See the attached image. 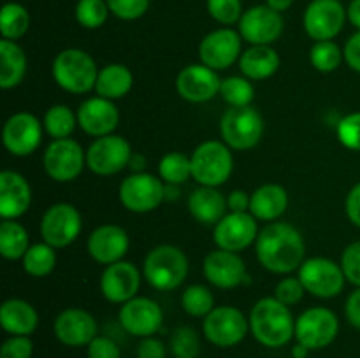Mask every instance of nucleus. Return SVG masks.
Wrapping results in <instances>:
<instances>
[{
  "label": "nucleus",
  "instance_id": "nucleus-1",
  "mask_svg": "<svg viewBox=\"0 0 360 358\" xmlns=\"http://www.w3.org/2000/svg\"><path fill=\"white\" fill-rule=\"evenodd\" d=\"M255 251L264 269L274 274H290L304 262L306 244L301 232L292 225L274 221L260 230Z\"/></svg>",
  "mask_w": 360,
  "mask_h": 358
},
{
  "label": "nucleus",
  "instance_id": "nucleus-2",
  "mask_svg": "<svg viewBox=\"0 0 360 358\" xmlns=\"http://www.w3.org/2000/svg\"><path fill=\"white\" fill-rule=\"evenodd\" d=\"M250 330L262 346L281 347L295 337V319L287 304L264 297L250 311Z\"/></svg>",
  "mask_w": 360,
  "mask_h": 358
},
{
  "label": "nucleus",
  "instance_id": "nucleus-3",
  "mask_svg": "<svg viewBox=\"0 0 360 358\" xmlns=\"http://www.w3.org/2000/svg\"><path fill=\"white\" fill-rule=\"evenodd\" d=\"M51 74L60 88L70 93L81 95L95 90L98 69L95 65V60L86 51L69 48L55 56Z\"/></svg>",
  "mask_w": 360,
  "mask_h": 358
},
{
  "label": "nucleus",
  "instance_id": "nucleus-4",
  "mask_svg": "<svg viewBox=\"0 0 360 358\" xmlns=\"http://www.w3.org/2000/svg\"><path fill=\"white\" fill-rule=\"evenodd\" d=\"M143 272L157 290H176L188 276V258L178 246L160 244L146 255Z\"/></svg>",
  "mask_w": 360,
  "mask_h": 358
},
{
  "label": "nucleus",
  "instance_id": "nucleus-5",
  "mask_svg": "<svg viewBox=\"0 0 360 358\" xmlns=\"http://www.w3.org/2000/svg\"><path fill=\"white\" fill-rule=\"evenodd\" d=\"M190 160H192V178L200 186L217 188L224 185L231 178L234 168L231 147L220 140H206L197 146Z\"/></svg>",
  "mask_w": 360,
  "mask_h": 358
},
{
  "label": "nucleus",
  "instance_id": "nucleus-6",
  "mask_svg": "<svg viewBox=\"0 0 360 358\" xmlns=\"http://www.w3.org/2000/svg\"><path fill=\"white\" fill-rule=\"evenodd\" d=\"M220 133L224 142L232 150H252L264 135V119L252 105L229 107L220 119Z\"/></svg>",
  "mask_w": 360,
  "mask_h": 358
},
{
  "label": "nucleus",
  "instance_id": "nucleus-7",
  "mask_svg": "<svg viewBox=\"0 0 360 358\" xmlns=\"http://www.w3.org/2000/svg\"><path fill=\"white\" fill-rule=\"evenodd\" d=\"M250 330V319L232 305H218L204 318L202 332L211 344L232 347L241 343Z\"/></svg>",
  "mask_w": 360,
  "mask_h": 358
},
{
  "label": "nucleus",
  "instance_id": "nucleus-8",
  "mask_svg": "<svg viewBox=\"0 0 360 358\" xmlns=\"http://www.w3.org/2000/svg\"><path fill=\"white\" fill-rule=\"evenodd\" d=\"M165 200L162 179L146 172H134L120 185V202L127 211L143 214L155 211Z\"/></svg>",
  "mask_w": 360,
  "mask_h": 358
},
{
  "label": "nucleus",
  "instance_id": "nucleus-9",
  "mask_svg": "<svg viewBox=\"0 0 360 358\" xmlns=\"http://www.w3.org/2000/svg\"><path fill=\"white\" fill-rule=\"evenodd\" d=\"M81 214L72 204L58 202L46 209L41 220V235L55 249L67 248L81 234Z\"/></svg>",
  "mask_w": 360,
  "mask_h": 358
},
{
  "label": "nucleus",
  "instance_id": "nucleus-10",
  "mask_svg": "<svg viewBox=\"0 0 360 358\" xmlns=\"http://www.w3.org/2000/svg\"><path fill=\"white\" fill-rule=\"evenodd\" d=\"M340 332L338 316L327 307H309L295 319V339L308 350H323Z\"/></svg>",
  "mask_w": 360,
  "mask_h": 358
},
{
  "label": "nucleus",
  "instance_id": "nucleus-11",
  "mask_svg": "<svg viewBox=\"0 0 360 358\" xmlns=\"http://www.w3.org/2000/svg\"><path fill=\"white\" fill-rule=\"evenodd\" d=\"M86 164V153L79 142L74 139H55L44 151L42 165L53 181L69 183L74 181L83 172Z\"/></svg>",
  "mask_w": 360,
  "mask_h": 358
},
{
  "label": "nucleus",
  "instance_id": "nucleus-12",
  "mask_svg": "<svg viewBox=\"0 0 360 358\" xmlns=\"http://www.w3.org/2000/svg\"><path fill=\"white\" fill-rule=\"evenodd\" d=\"M299 279L306 291L320 298H330L341 293L345 286V272L334 260L315 256L302 262L299 267Z\"/></svg>",
  "mask_w": 360,
  "mask_h": 358
},
{
  "label": "nucleus",
  "instance_id": "nucleus-13",
  "mask_svg": "<svg viewBox=\"0 0 360 358\" xmlns=\"http://www.w3.org/2000/svg\"><path fill=\"white\" fill-rule=\"evenodd\" d=\"M132 147L122 135L97 137L86 150V165L94 174L112 175L130 164Z\"/></svg>",
  "mask_w": 360,
  "mask_h": 358
},
{
  "label": "nucleus",
  "instance_id": "nucleus-14",
  "mask_svg": "<svg viewBox=\"0 0 360 358\" xmlns=\"http://www.w3.org/2000/svg\"><path fill=\"white\" fill-rule=\"evenodd\" d=\"M347 9L340 0H313L304 11L302 25L315 42L333 41L345 27Z\"/></svg>",
  "mask_w": 360,
  "mask_h": 358
},
{
  "label": "nucleus",
  "instance_id": "nucleus-15",
  "mask_svg": "<svg viewBox=\"0 0 360 358\" xmlns=\"http://www.w3.org/2000/svg\"><path fill=\"white\" fill-rule=\"evenodd\" d=\"M120 325L134 337H151L160 330L164 312L160 305L148 297H134L118 312Z\"/></svg>",
  "mask_w": 360,
  "mask_h": 358
},
{
  "label": "nucleus",
  "instance_id": "nucleus-16",
  "mask_svg": "<svg viewBox=\"0 0 360 358\" xmlns=\"http://www.w3.org/2000/svg\"><path fill=\"white\" fill-rule=\"evenodd\" d=\"M257 218L252 213H229L214 225V244L220 249L239 253L259 237Z\"/></svg>",
  "mask_w": 360,
  "mask_h": 358
},
{
  "label": "nucleus",
  "instance_id": "nucleus-17",
  "mask_svg": "<svg viewBox=\"0 0 360 358\" xmlns=\"http://www.w3.org/2000/svg\"><path fill=\"white\" fill-rule=\"evenodd\" d=\"M283 32L281 13L269 6H255L245 11L239 20V34L246 42L253 46H269L280 39Z\"/></svg>",
  "mask_w": 360,
  "mask_h": 358
},
{
  "label": "nucleus",
  "instance_id": "nucleus-18",
  "mask_svg": "<svg viewBox=\"0 0 360 358\" xmlns=\"http://www.w3.org/2000/svg\"><path fill=\"white\" fill-rule=\"evenodd\" d=\"M4 146L14 157H28L39 147L42 139V125L30 112H16L9 116L2 132Z\"/></svg>",
  "mask_w": 360,
  "mask_h": 358
},
{
  "label": "nucleus",
  "instance_id": "nucleus-19",
  "mask_svg": "<svg viewBox=\"0 0 360 358\" xmlns=\"http://www.w3.org/2000/svg\"><path fill=\"white\" fill-rule=\"evenodd\" d=\"M241 34L232 28H218L200 41V62L213 70L229 69L241 53Z\"/></svg>",
  "mask_w": 360,
  "mask_h": 358
},
{
  "label": "nucleus",
  "instance_id": "nucleus-20",
  "mask_svg": "<svg viewBox=\"0 0 360 358\" xmlns=\"http://www.w3.org/2000/svg\"><path fill=\"white\" fill-rule=\"evenodd\" d=\"M202 270L206 279L210 281L213 286L224 288H236L241 283H246V265L243 262L241 256L234 251H227V249H214V251L207 253L204 258Z\"/></svg>",
  "mask_w": 360,
  "mask_h": 358
},
{
  "label": "nucleus",
  "instance_id": "nucleus-21",
  "mask_svg": "<svg viewBox=\"0 0 360 358\" xmlns=\"http://www.w3.org/2000/svg\"><path fill=\"white\" fill-rule=\"evenodd\" d=\"M221 79L217 70L210 69L204 63H192L185 67L176 77V90L179 97L188 102H207L220 93Z\"/></svg>",
  "mask_w": 360,
  "mask_h": 358
},
{
  "label": "nucleus",
  "instance_id": "nucleus-22",
  "mask_svg": "<svg viewBox=\"0 0 360 358\" xmlns=\"http://www.w3.org/2000/svg\"><path fill=\"white\" fill-rule=\"evenodd\" d=\"M141 286V272L134 263L120 260L105 267L101 277V291L105 300L112 304H125L134 298Z\"/></svg>",
  "mask_w": 360,
  "mask_h": 358
},
{
  "label": "nucleus",
  "instance_id": "nucleus-23",
  "mask_svg": "<svg viewBox=\"0 0 360 358\" xmlns=\"http://www.w3.org/2000/svg\"><path fill=\"white\" fill-rule=\"evenodd\" d=\"M56 339L70 347L88 346L97 337V321L88 311L70 307L60 312L53 323Z\"/></svg>",
  "mask_w": 360,
  "mask_h": 358
},
{
  "label": "nucleus",
  "instance_id": "nucleus-24",
  "mask_svg": "<svg viewBox=\"0 0 360 358\" xmlns=\"http://www.w3.org/2000/svg\"><path fill=\"white\" fill-rule=\"evenodd\" d=\"M129 234L120 225H101L91 232L86 242L91 258L105 267L123 260L129 251Z\"/></svg>",
  "mask_w": 360,
  "mask_h": 358
},
{
  "label": "nucleus",
  "instance_id": "nucleus-25",
  "mask_svg": "<svg viewBox=\"0 0 360 358\" xmlns=\"http://www.w3.org/2000/svg\"><path fill=\"white\" fill-rule=\"evenodd\" d=\"M118 121L120 112L115 102L98 95L86 98L77 109V123L88 135H111L118 126Z\"/></svg>",
  "mask_w": 360,
  "mask_h": 358
},
{
  "label": "nucleus",
  "instance_id": "nucleus-26",
  "mask_svg": "<svg viewBox=\"0 0 360 358\" xmlns=\"http://www.w3.org/2000/svg\"><path fill=\"white\" fill-rule=\"evenodd\" d=\"M32 204V190L27 179L14 171L0 174V216L16 220L23 216Z\"/></svg>",
  "mask_w": 360,
  "mask_h": 358
},
{
  "label": "nucleus",
  "instance_id": "nucleus-27",
  "mask_svg": "<svg viewBox=\"0 0 360 358\" xmlns=\"http://www.w3.org/2000/svg\"><path fill=\"white\" fill-rule=\"evenodd\" d=\"M39 314L34 305L21 298H9L0 307V325L11 336H30L35 332Z\"/></svg>",
  "mask_w": 360,
  "mask_h": 358
},
{
  "label": "nucleus",
  "instance_id": "nucleus-28",
  "mask_svg": "<svg viewBox=\"0 0 360 358\" xmlns=\"http://www.w3.org/2000/svg\"><path fill=\"white\" fill-rule=\"evenodd\" d=\"M188 209L192 216L202 225H217L225 216L227 199L213 186H200L188 197Z\"/></svg>",
  "mask_w": 360,
  "mask_h": 358
},
{
  "label": "nucleus",
  "instance_id": "nucleus-29",
  "mask_svg": "<svg viewBox=\"0 0 360 358\" xmlns=\"http://www.w3.org/2000/svg\"><path fill=\"white\" fill-rule=\"evenodd\" d=\"M287 190L280 185H264L252 193L250 213L262 221H274L287 211Z\"/></svg>",
  "mask_w": 360,
  "mask_h": 358
},
{
  "label": "nucleus",
  "instance_id": "nucleus-30",
  "mask_svg": "<svg viewBox=\"0 0 360 358\" xmlns=\"http://www.w3.org/2000/svg\"><path fill=\"white\" fill-rule=\"evenodd\" d=\"M239 67L248 79H267L280 67V55L271 46H252L239 58Z\"/></svg>",
  "mask_w": 360,
  "mask_h": 358
},
{
  "label": "nucleus",
  "instance_id": "nucleus-31",
  "mask_svg": "<svg viewBox=\"0 0 360 358\" xmlns=\"http://www.w3.org/2000/svg\"><path fill=\"white\" fill-rule=\"evenodd\" d=\"M27 74V55L16 41H0V86L4 90L18 86Z\"/></svg>",
  "mask_w": 360,
  "mask_h": 358
},
{
  "label": "nucleus",
  "instance_id": "nucleus-32",
  "mask_svg": "<svg viewBox=\"0 0 360 358\" xmlns=\"http://www.w3.org/2000/svg\"><path fill=\"white\" fill-rule=\"evenodd\" d=\"M134 84V76L130 69L122 63H109L98 70L95 91L98 97L116 100V98L125 97Z\"/></svg>",
  "mask_w": 360,
  "mask_h": 358
},
{
  "label": "nucleus",
  "instance_id": "nucleus-33",
  "mask_svg": "<svg viewBox=\"0 0 360 358\" xmlns=\"http://www.w3.org/2000/svg\"><path fill=\"white\" fill-rule=\"evenodd\" d=\"M28 248H30V237L27 228L16 220H4L0 223V253L4 258H23Z\"/></svg>",
  "mask_w": 360,
  "mask_h": 358
},
{
  "label": "nucleus",
  "instance_id": "nucleus-34",
  "mask_svg": "<svg viewBox=\"0 0 360 358\" xmlns=\"http://www.w3.org/2000/svg\"><path fill=\"white\" fill-rule=\"evenodd\" d=\"M23 270L32 277H44L53 272L56 265V251L48 242L32 244L21 258Z\"/></svg>",
  "mask_w": 360,
  "mask_h": 358
},
{
  "label": "nucleus",
  "instance_id": "nucleus-35",
  "mask_svg": "<svg viewBox=\"0 0 360 358\" xmlns=\"http://www.w3.org/2000/svg\"><path fill=\"white\" fill-rule=\"evenodd\" d=\"M30 27V14L21 4L7 2L0 11V32L7 41L23 37Z\"/></svg>",
  "mask_w": 360,
  "mask_h": 358
},
{
  "label": "nucleus",
  "instance_id": "nucleus-36",
  "mask_svg": "<svg viewBox=\"0 0 360 358\" xmlns=\"http://www.w3.org/2000/svg\"><path fill=\"white\" fill-rule=\"evenodd\" d=\"M77 123V114H74L70 111V107L67 105H51V107L46 111L44 119H42V125L44 130L48 132V135L55 139H69L70 133L74 132Z\"/></svg>",
  "mask_w": 360,
  "mask_h": 358
},
{
  "label": "nucleus",
  "instance_id": "nucleus-37",
  "mask_svg": "<svg viewBox=\"0 0 360 358\" xmlns=\"http://www.w3.org/2000/svg\"><path fill=\"white\" fill-rule=\"evenodd\" d=\"M158 174L167 185H183L192 175V160L186 154L172 151L160 160Z\"/></svg>",
  "mask_w": 360,
  "mask_h": 358
},
{
  "label": "nucleus",
  "instance_id": "nucleus-38",
  "mask_svg": "<svg viewBox=\"0 0 360 358\" xmlns=\"http://www.w3.org/2000/svg\"><path fill=\"white\" fill-rule=\"evenodd\" d=\"M220 95L231 107H246L255 98V90L246 77L231 76L221 79Z\"/></svg>",
  "mask_w": 360,
  "mask_h": 358
},
{
  "label": "nucleus",
  "instance_id": "nucleus-39",
  "mask_svg": "<svg viewBox=\"0 0 360 358\" xmlns=\"http://www.w3.org/2000/svg\"><path fill=\"white\" fill-rule=\"evenodd\" d=\"M181 305L190 316L206 318L214 309V297L204 284H192L181 295Z\"/></svg>",
  "mask_w": 360,
  "mask_h": 358
},
{
  "label": "nucleus",
  "instance_id": "nucleus-40",
  "mask_svg": "<svg viewBox=\"0 0 360 358\" xmlns=\"http://www.w3.org/2000/svg\"><path fill=\"white\" fill-rule=\"evenodd\" d=\"M343 51L340 46L333 41H320L315 42V46L309 51V60L311 65L320 72H333L340 67L341 60H343Z\"/></svg>",
  "mask_w": 360,
  "mask_h": 358
},
{
  "label": "nucleus",
  "instance_id": "nucleus-41",
  "mask_svg": "<svg viewBox=\"0 0 360 358\" xmlns=\"http://www.w3.org/2000/svg\"><path fill=\"white\" fill-rule=\"evenodd\" d=\"M169 347L176 358H197L200 351L199 333L192 326H178L172 332Z\"/></svg>",
  "mask_w": 360,
  "mask_h": 358
},
{
  "label": "nucleus",
  "instance_id": "nucleus-42",
  "mask_svg": "<svg viewBox=\"0 0 360 358\" xmlns=\"http://www.w3.org/2000/svg\"><path fill=\"white\" fill-rule=\"evenodd\" d=\"M108 0H79L76 6V20L83 28L102 27L109 16Z\"/></svg>",
  "mask_w": 360,
  "mask_h": 358
},
{
  "label": "nucleus",
  "instance_id": "nucleus-43",
  "mask_svg": "<svg viewBox=\"0 0 360 358\" xmlns=\"http://www.w3.org/2000/svg\"><path fill=\"white\" fill-rule=\"evenodd\" d=\"M207 13L221 25H234L241 20V0H207Z\"/></svg>",
  "mask_w": 360,
  "mask_h": 358
},
{
  "label": "nucleus",
  "instance_id": "nucleus-44",
  "mask_svg": "<svg viewBox=\"0 0 360 358\" xmlns=\"http://www.w3.org/2000/svg\"><path fill=\"white\" fill-rule=\"evenodd\" d=\"M338 139L348 150L360 151V112H352L340 119Z\"/></svg>",
  "mask_w": 360,
  "mask_h": 358
},
{
  "label": "nucleus",
  "instance_id": "nucleus-45",
  "mask_svg": "<svg viewBox=\"0 0 360 358\" xmlns=\"http://www.w3.org/2000/svg\"><path fill=\"white\" fill-rule=\"evenodd\" d=\"M109 11L116 18L125 21H134L144 16L150 7V0H108Z\"/></svg>",
  "mask_w": 360,
  "mask_h": 358
},
{
  "label": "nucleus",
  "instance_id": "nucleus-46",
  "mask_svg": "<svg viewBox=\"0 0 360 358\" xmlns=\"http://www.w3.org/2000/svg\"><path fill=\"white\" fill-rule=\"evenodd\" d=\"M341 269L352 284L360 288V241L347 246L341 256Z\"/></svg>",
  "mask_w": 360,
  "mask_h": 358
},
{
  "label": "nucleus",
  "instance_id": "nucleus-47",
  "mask_svg": "<svg viewBox=\"0 0 360 358\" xmlns=\"http://www.w3.org/2000/svg\"><path fill=\"white\" fill-rule=\"evenodd\" d=\"M304 291L306 288L299 277H285L274 288V297L280 302H283V304L294 305L301 300Z\"/></svg>",
  "mask_w": 360,
  "mask_h": 358
},
{
  "label": "nucleus",
  "instance_id": "nucleus-48",
  "mask_svg": "<svg viewBox=\"0 0 360 358\" xmlns=\"http://www.w3.org/2000/svg\"><path fill=\"white\" fill-rule=\"evenodd\" d=\"M34 344L28 336H11L0 347V358H32Z\"/></svg>",
  "mask_w": 360,
  "mask_h": 358
},
{
  "label": "nucleus",
  "instance_id": "nucleus-49",
  "mask_svg": "<svg viewBox=\"0 0 360 358\" xmlns=\"http://www.w3.org/2000/svg\"><path fill=\"white\" fill-rule=\"evenodd\" d=\"M120 347L112 339L97 336L88 344V358H120Z\"/></svg>",
  "mask_w": 360,
  "mask_h": 358
},
{
  "label": "nucleus",
  "instance_id": "nucleus-50",
  "mask_svg": "<svg viewBox=\"0 0 360 358\" xmlns=\"http://www.w3.org/2000/svg\"><path fill=\"white\" fill-rule=\"evenodd\" d=\"M167 347L157 337H144L137 346V358H165Z\"/></svg>",
  "mask_w": 360,
  "mask_h": 358
},
{
  "label": "nucleus",
  "instance_id": "nucleus-51",
  "mask_svg": "<svg viewBox=\"0 0 360 358\" xmlns=\"http://www.w3.org/2000/svg\"><path fill=\"white\" fill-rule=\"evenodd\" d=\"M345 211H347V216L355 227H360V183L354 186V188L348 192L347 202H345Z\"/></svg>",
  "mask_w": 360,
  "mask_h": 358
},
{
  "label": "nucleus",
  "instance_id": "nucleus-52",
  "mask_svg": "<svg viewBox=\"0 0 360 358\" xmlns=\"http://www.w3.org/2000/svg\"><path fill=\"white\" fill-rule=\"evenodd\" d=\"M345 60H347L348 65L355 70V72H360V30L355 32L350 39L345 44Z\"/></svg>",
  "mask_w": 360,
  "mask_h": 358
},
{
  "label": "nucleus",
  "instance_id": "nucleus-53",
  "mask_svg": "<svg viewBox=\"0 0 360 358\" xmlns=\"http://www.w3.org/2000/svg\"><path fill=\"white\" fill-rule=\"evenodd\" d=\"M345 314H347L348 323L360 330V288L348 295L347 304H345Z\"/></svg>",
  "mask_w": 360,
  "mask_h": 358
},
{
  "label": "nucleus",
  "instance_id": "nucleus-54",
  "mask_svg": "<svg viewBox=\"0 0 360 358\" xmlns=\"http://www.w3.org/2000/svg\"><path fill=\"white\" fill-rule=\"evenodd\" d=\"M250 202H252V195H248L243 190H234L227 197V207L231 213H248Z\"/></svg>",
  "mask_w": 360,
  "mask_h": 358
},
{
  "label": "nucleus",
  "instance_id": "nucleus-55",
  "mask_svg": "<svg viewBox=\"0 0 360 358\" xmlns=\"http://www.w3.org/2000/svg\"><path fill=\"white\" fill-rule=\"evenodd\" d=\"M347 18L357 30H360V0H352L347 7Z\"/></svg>",
  "mask_w": 360,
  "mask_h": 358
},
{
  "label": "nucleus",
  "instance_id": "nucleus-56",
  "mask_svg": "<svg viewBox=\"0 0 360 358\" xmlns=\"http://www.w3.org/2000/svg\"><path fill=\"white\" fill-rule=\"evenodd\" d=\"M292 4H294V0H266V6H269L276 13H283V11L290 9Z\"/></svg>",
  "mask_w": 360,
  "mask_h": 358
},
{
  "label": "nucleus",
  "instance_id": "nucleus-57",
  "mask_svg": "<svg viewBox=\"0 0 360 358\" xmlns=\"http://www.w3.org/2000/svg\"><path fill=\"white\" fill-rule=\"evenodd\" d=\"M309 351H311V350H308L304 344L297 343L294 347H292V358H308Z\"/></svg>",
  "mask_w": 360,
  "mask_h": 358
},
{
  "label": "nucleus",
  "instance_id": "nucleus-58",
  "mask_svg": "<svg viewBox=\"0 0 360 358\" xmlns=\"http://www.w3.org/2000/svg\"><path fill=\"white\" fill-rule=\"evenodd\" d=\"M144 164H146V160H144L143 157H139V154H132L129 167H132L134 172H143Z\"/></svg>",
  "mask_w": 360,
  "mask_h": 358
},
{
  "label": "nucleus",
  "instance_id": "nucleus-59",
  "mask_svg": "<svg viewBox=\"0 0 360 358\" xmlns=\"http://www.w3.org/2000/svg\"><path fill=\"white\" fill-rule=\"evenodd\" d=\"M178 197V185H167V183H165V200H176Z\"/></svg>",
  "mask_w": 360,
  "mask_h": 358
}]
</instances>
